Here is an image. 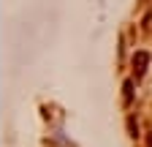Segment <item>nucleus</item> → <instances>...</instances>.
Instances as JSON below:
<instances>
[{
    "mask_svg": "<svg viewBox=\"0 0 152 147\" xmlns=\"http://www.w3.org/2000/svg\"><path fill=\"white\" fill-rule=\"evenodd\" d=\"M147 65H149V54L147 52H136V54H133V74H136V79L144 76Z\"/></svg>",
    "mask_w": 152,
    "mask_h": 147,
    "instance_id": "f257e3e1",
    "label": "nucleus"
},
{
    "mask_svg": "<svg viewBox=\"0 0 152 147\" xmlns=\"http://www.w3.org/2000/svg\"><path fill=\"white\" fill-rule=\"evenodd\" d=\"M128 131H130V136H136V134H139V123L133 120V117H128Z\"/></svg>",
    "mask_w": 152,
    "mask_h": 147,
    "instance_id": "7ed1b4c3",
    "label": "nucleus"
},
{
    "mask_svg": "<svg viewBox=\"0 0 152 147\" xmlns=\"http://www.w3.org/2000/svg\"><path fill=\"white\" fill-rule=\"evenodd\" d=\"M130 98H133V82L128 79V82L122 85V104L128 106V104H130Z\"/></svg>",
    "mask_w": 152,
    "mask_h": 147,
    "instance_id": "f03ea898",
    "label": "nucleus"
},
{
    "mask_svg": "<svg viewBox=\"0 0 152 147\" xmlns=\"http://www.w3.org/2000/svg\"><path fill=\"white\" fill-rule=\"evenodd\" d=\"M147 147H152V134H147Z\"/></svg>",
    "mask_w": 152,
    "mask_h": 147,
    "instance_id": "20e7f679",
    "label": "nucleus"
}]
</instances>
